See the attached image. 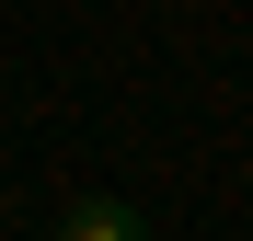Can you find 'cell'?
Listing matches in <instances>:
<instances>
[{
    "mask_svg": "<svg viewBox=\"0 0 253 241\" xmlns=\"http://www.w3.org/2000/svg\"><path fill=\"white\" fill-rule=\"evenodd\" d=\"M58 241H150V230H138V207H126V195H81V207L58 218Z\"/></svg>",
    "mask_w": 253,
    "mask_h": 241,
    "instance_id": "cell-1",
    "label": "cell"
}]
</instances>
